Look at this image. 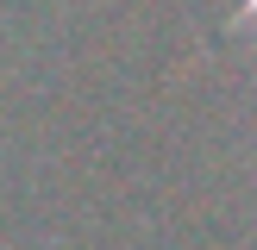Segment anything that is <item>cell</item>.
<instances>
[{
    "label": "cell",
    "mask_w": 257,
    "mask_h": 250,
    "mask_svg": "<svg viewBox=\"0 0 257 250\" xmlns=\"http://www.w3.org/2000/svg\"><path fill=\"white\" fill-rule=\"evenodd\" d=\"M245 12H251V19H257V0H245Z\"/></svg>",
    "instance_id": "cell-1"
}]
</instances>
